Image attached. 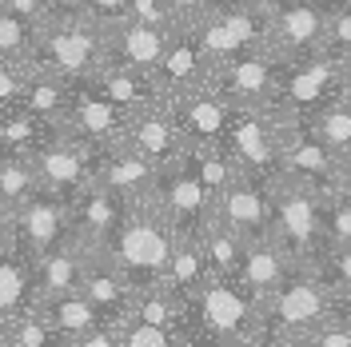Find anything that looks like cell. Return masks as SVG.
<instances>
[{
	"mask_svg": "<svg viewBox=\"0 0 351 347\" xmlns=\"http://www.w3.org/2000/svg\"><path fill=\"white\" fill-rule=\"evenodd\" d=\"M199 248H204V260L212 267V276H240V263H243V248H247V239L240 232H232L228 224L219 216H212L204 228L196 232Z\"/></svg>",
	"mask_w": 351,
	"mask_h": 347,
	"instance_id": "cell-28",
	"label": "cell"
},
{
	"mask_svg": "<svg viewBox=\"0 0 351 347\" xmlns=\"http://www.w3.org/2000/svg\"><path fill=\"white\" fill-rule=\"evenodd\" d=\"M116 335H120V347H184L176 331L144 324V320H132V315L116 324Z\"/></svg>",
	"mask_w": 351,
	"mask_h": 347,
	"instance_id": "cell-37",
	"label": "cell"
},
{
	"mask_svg": "<svg viewBox=\"0 0 351 347\" xmlns=\"http://www.w3.org/2000/svg\"><path fill=\"white\" fill-rule=\"evenodd\" d=\"M208 76H212V64L204 60L192 28H172L168 32V44H164V56H160V64L152 72L160 96L172 100L180 92H192V88L208 84Z\"/></svg>",
	"mask_w": 351,
	"mask_h": 347,
	"instance_id": "cell-19",
	"label": "cell"
},
{
	"mask_svg": "<svg viewBox=\"0 0 351 347\" xmlns=\"http://www.w3.org/2000/svg\"><path fill=\"white\" fill-rule=\"evenodd\" d=\"M28 160H32V168H36L40 188L72 200V195L92 180V160H96V156L88 152L72 132H64L60 124H56V128L28 152Z\"/></svg>",
	"mask_w": 351,
	"mask_h": 347,
	"instance_id": "cell-11",
	"label": "cell"
},
{
	"mask_svg": "<svg viewBox=\"0 0 351 347\" xmlns=\"http://www.w3.org/2000/svg\"><path fill=\"white\" fill-rule=\"evenodd\" d=\"M88 84L96 88L100 96H108L112 104H116V108H124L128 116L164 104V96H160V88H156L152 72H140V68L104 64L96 76H88Z\"/></svg>",
	"mask_w": 351,
	"mask_h": 347,
	"instance_id": "cell-24",
	"label": "cell"
},
{
	"mask_svg": "<svg viewBox=\"0 0 351 347\" xmlns=\"http://www.w3.org/2000/svg\"><path fill=\"white\" fill-rule=\"evenodd\" d=\"M212 276V267L204 260V248H199L196 236H176L172 243V260H168V272H164V280L172 283L176 291L184 296V300H192L204 280Z\"/></svg>",
	"mask_w": 351,
	"mask_h": 347,
	"instance_id": "cell-31",
	"label": "cell"
},
{
	"mask_svg": "<svg viewBox=\"0 0 351 347\" xmlns=\"http://www.w3.org/2000/svg\"><path fill=\"white\" fill-rule=\"evenodd\" d=\"M276 80H280V60H271L267 52H240V56L216 64L212 76H208V84L216 88L232 108H240V104H271Z\"/></svg>",
	"mask_w": 351,
	"mask_h": 347,
	"instance_id": "cell-13",
	"label": "cell"
},
{
	"mask_svg": "<svg viewBox=\"0 0 351 347\" xmlns=\"http://www.w3.org/2000/svg\"><path fill=\"white\" fill-rule=\"evenodd\" d=\"M348 60L331 48H319L311 56L287 60L280 64V80H276V96L271 108L284 112L287 120H307L315 108H324L328 100L348 92Z\"/></svg>",
	"mask_w": 351,
	"mask_h": 347,
	"instance_id": "cell-6",
	"label": "cell"
},
{
	"mask_svg": "<svg viewBox=\"0 0 351 347\" xmlns=\"http://www.w3.org/2000/svg\"><path fill=\"white\" fill-rule=\"evenodd\" d=\"M335 0H280L267 8V56L271 60H300L319 52L328 40V12Z\"/></svg>",
	"mask_w": 351,
	"mask_h": 347,
	"instance_id": "cell-8",
	"label": "cell"
},
{
	"mask_svg": "<svg viewBox=\"0 0 351 347\" xmlns=\"http://www.w3.org/2000/svg\"><path fill=\"white\" fill-rule=\"evenodd\" d=\"M164 168H156L148 156H140L128 144H116L108 152H100L92 160V180L104 184L108 192H116L124 204H140V200H152L156 180Z\"/></svg>",
	"mask_w": 351,
	"mask_h": 347,
	"instance_id": "cell-15",
	"label": "cell"
},
{
	"mask_svg": "<svg viewBox=\"0 0 351 347\" xmlns=\"http://www.w3.org/2000/svg\"><path fill=\"white\" fill-rule=\"evenodd\" d=\"M219 0H164L168 12V28H192L199 16H208Z\"/></svg>",
	"mask_w": 351,
	"mask_h": 347,
	"instance_id": "cell-42",
	"label": "cell"
},
{
	"mask_svg": "<svg viewBox=\"0 0 351 347\" xmlns=\"http://www.w3.org/2000/svg\"><path fill=\"white\" fill-rule=\"evenodd\" d=\"M28 76H32V68H28V64L0 60V116H4V112H12V108H21Z\"/></svg>",
	"mask_w": 351,
	"mask_h": 347,
	"instance_id": "cell-40",
	"label": "cell"
},
{
	"mask_svg": "<svg viewBox=\"0 0 351 347\" xmlns=\"http://www.w3.org/2000/svg\"><path fill=\"white\" fill-rule=\"evenodd\" d=\"M36 188H40V180H36V168H32L28 156L0 152V204H4V208L16 212Z\"/></svg>",
	"mask_w": 351,
	"mask_h": 347,
	"instance_id": "cell-34",
	"label": "cell"
},
{
	"mask_svg": "<svg viewBox=\"0 0 351 347\" xmlns=\"http://www.w3.org/2000/svg\"><path fill=\"white\" fill-rule=\"evenodd\" d=\"M16 243V219H12V208L0 204V252Z\"/></svg>",
	"mask_w": 351,
	"mask_h": 347,
	"instance_id": "cell-46",
	"label": "cell"
},
{
	"mask_svg": "<svg viewBox=\"0 0 351 347\" xmlns=\"http://www.w3.org/2000/svg\"><path fill=\"white\" fill-rule=\"evenodd\" d=\"M188 344L263 347V300L232 276H208L188 300Z\"/></svg>",
	"mask_w": 351,
	"mask_h": 347,
	"instance_id": "cell-1",
	"label": "cell"
},
{
	"mask_svg": "<svg viewBox=\"0 0 351 347\" xmlns=\"http://www.w3.org/2000/svg\"><path fill=\"white\" fill-rule=\"evenodd\" d=\"M12 219H16V248H24L32 260L44 256L48 248H56L60 239H68V232H72L68 200L56 192H48V188H36L12 212Z\"/></svg>",
	"mask_w": 351,
	"mask_h": 347,
	"instance_id": "cell-14",
	"label": "cell"
},
{
	"mask_svg": "<svg viewBox=\"0 0 351 347\" xmlns=\"http://www.w3.org/2000/svg\"><path fill=\"white\" fill-rule=\"evenodd\" d=\"M124 144L136 148L140 156H148L156 168L180 164V156L188 148V140H184V132L176 124V116L168 112V104H156V108H144V112H136V116H128Z\"/></svg>",
	"mask_w": 351,
	"mask_h": 347,
	"instance_id": "cell-20",
	"label": "cell"
},
{
	"mask_svg": "<svg viewBox=\"0 0 351 347\" xmlns=\"http://www.w3.org/2000/svg\"><path fill=\"white\" fill-rule=\"evenodd\" d=\"M343 168H348V180H351V156H348V164H343Z\"/></svg>",
	"mask_w": 351,
	"mask_h": 347,
	"instance_id": "cell-50",
	"label": "cell"
},
{
	"mask_svg": "<svg viewBox=\"0 0 351 347\" xmlns=\"http://www.w3.org/2000/svg\"><path fill=\"white\" fill-rule=\"evenodd\" d=\"M108 64V28L84 16L80 8H56L36 28L28 68L60 80H88Z\"/></svg>",
	"mask_w": 351,
	"mask_h": 347,
	"instance_id": "cell-2",
	"label": "cell"
},
{
	"mask_svg": "<svg viewBox=\"0 0 351 347\" xmlns=\"http://www.w3.org/2000/svg\"><path fill=\"white\" fill-rule=\"evenodd\" d=\"M252 4H263V8H271V4H280V0H252Z\"/></svg>",
	"mask_w": 351,
	"mask_h": 347,
	"instance_id": "cell-49",
	"label": "cell"
},
{
	"mask_svg": "<svg viewBox=\"0 0 351 347\" xmlns=\"http://www.w3.org/2000/svg\"><path fill=\"white\" fill-rule=\"evenodd\" d=\"M335 315V291L311 267H300L291 280L263 300V344L307 347L311 331Z\"/></svg>",
	"mask_w": 351,
	"mask_h": 347,
	"instance_id": "cell-5",
	"label": "cell"
},
{
	"mask_svg": "<svg viewBox=\"0 0 351 347\" xmlns=\"http://www.w3.org/2000/svg\"><path fill=\"white\" fill-rule=\"evenodd\" d=\"M76 8L84 16H92L96 24H104V28L128 16V0H76Z\"/></svg>",
	"mask_w": 351,
	"mask_h": 347,
	"instance_id": "cell-43",
	"label": "cell"
},
{
	"mask_svg": "<svg viewBox=\"0 0 351 347\" xmlns=\"http://www.w3.org/2000/svg\"><path fill=\"white\" fill-rule=\"evenodd\" d=\"M48 344H56V339H52V327L44 324L36 304L0 324V347H48Z\"/></svg>",
	"mask_w": 351,
	"mask_h": 347,
	"instance_id": "cell-35",
	"label": "cell"
},
{
	"mask_svg": "<svg viewBox=\"0 0 351 347\" xmlns=\"http://www.w3.org/2000/svg\"><path fill=\"white\" fill-rule=\"evenodd\" d=\"M324 48L339 52L343 60L351 56V0H335L328 12V40Z\"/></svg>",
	"mask_w": 351,
	"mask_h": 347,
	"instance_id": "cell-41",
	"label": "cell"
},
{
	"mask_svg": "<svg viewBox=\"0 0 351 347\" xmlns=\"http://www.w3.org/2000/svg\"><path fill=\"white\" fill-rule=\"evenodd\" d=\"M180 164L196 176L212 195H219L232 180H236V176H240L236 160L228 156V148H219V144H188L184 156H180Z\"/></svg>",
	"mask_w": 351,
	"mask_h": 347,
	"instance_id": "cell-30",
	"label": "cell"
},
{
	"mask_svg": "<svg viewBox=\"0 0 351 347\" xmlns=\"http://www.w3.org/2000/svg\"><path fill=\"white\" fill-rule=\"evenodd\" d=\"M80 291H84L88 300H92V307L104 315V324H120L132 307V296H136V287L124 280V272H120L100 248L88 252L84 276H80Z\"/></svg>",
	"mask_w": 351,
	"mask_h": 347,
	"instance_id": "cell-22",
	"label": "cell"
},
{
	"mask_svg": "<svg viewBox=\"0 0 351 347\" xmlns=\"http://www.w3.org/2000/svg\"><path fill=\"white\" fill-rule=\"evenodd\" d=\"M52 128H56V124H48V120H40V116H32V112H24V108L4 112V116H0V152L28 156Z\"/></svg>",
	"mask_w": 351,
	"mask_h": 347,
	"instance_id": "cell-33",
	"label": "cell"
},
{
	"mask_svg": "<svg viewBox=\"0 0 351 347\" xmlns=\"http://www.w3.org/2000/svg\"><path fill=\"white\" fill-rule=\"evenodd\" d=\"M311 272L328 283L331 291H343V287H351V243H343V248H328Z\"/></svg>",
	"mask_w": 351,
	"mask_h": 347,
	"instance_id": "cell-39",
	"label": "cell"
},
{
	"mask_svg": "<svg viewBox=\"0 0 351 347\" xmlns=\"http://www.w3.org/2000/svg\"><path fill=\"white\" fill-rule=\"evenodd\" d=\"M128 16L144 24H164L168 28V12H164V0H128Z\"/></svg>",
	"mask_w": 351,
	"mask_h": 347,
	"instance_id": "cell-45",
	"label": "cell"
},
{
	"mask_svg": "<svg viewBox=\"0 0 351 347\" xmlns=\"http://www.w3.org/2000/svg\"><path fill=\"white\" fill-rule=\"evenodd\" d=\"M324 243L328 248H343L351 243V192H335L324 204Z\"/></svg>",
	"mask_w": 351,
	"mask_h": 347,
	"instance_id": "cell-38",
	"label": "cell"
},
{
	"mask_svg": "<svg viewBox=\"0 0 351 347\" xmlns=\"http://www.w3.org/2000/svg\"><path fill=\"white\" fill-rule=\"evenodd\" d=\"M335 311H343V315H351V287H343V291H335Z\"/></svg>",
	"mask_w": 351,
	"mask_h": 347,
	"instance_id": "cell-47",
	"label": "cell"
},
{
	"mask_svg": "<svg viewBox=\"0 0 351 347\" xmlns=\"http://www.w3.org/2000/svg\"><path fill=\"white\" fill-rule=\"evenodd\" d=\"M32 44H36V24H28L24 16L8 12V8L0 4V60L28 64V56H32Z\"/></svg>",
	"mask_w": 351,
	"mask_h": 347,
	"instance_id": "cell-36",
	"label": "cell"
},
{
	"mask_svg": "<svg viewBox=\"0 0 351 347\" xmlns=\"http://www.w3.org/2000/svg\"><path fill=\"white\" fill-rule=\"evenodd\" d=\"M60 128L72 132L92 156H100L116 144H124L128 112L116 108L108 96H100L88 80H72V96H68V112L60 120Z\"/></svg>",
	"mask_w": 351,
	"mask_h": 347,
	"instance_id": "cell-9",
	"label": "cell"
},
{
	"mask_svg": "<svg viewBox=\"0 0 351 347\" xmlns=\"http://www.w3.org/2000/svg\"><path fill=\"white\" fill-rule=\"evenodd\" d=\"M164 24H144V21H124L108 24V64H124V68H140V72H156L164 44H168Z\"/></svg>",
	"mask_w": 351,
	"mask_h": 347,
	"instance_id": "cell-21",
	"label": "cell"
},
{
	"mask_svg": "<svg viewBox=\"0 0 351 347\" xmlns=\"http://www.w3.org/2000/svg\"><path fill=\"white\" fill-rule=\"evenodd\" d=\"M300 267L295 260L287 256L284 248L276 243V239H247V248H243V263H240V276L236 280L247 287V291H256L260 300H267L271 291H280L291 276H295Z\"/></svg>",
	"mask_w": 351,
	"mask_h": 347,
	"instance_id": "cell-23",
	"label": "cell"
},
{
	"mask_svg": "<svg viewBox=\"0 0 351 347\" xmlns=\"http://www.w3.org/2000/svg\"><path fill=\"white\" fill-rule=\"evenodd\" d=\"M348 192H351V180H348Z\"/></svg>",
	"mask_w": 351,
	"mask_h": 347,
	"instance_id": "cell-52",
	"label": "cell"
},
{
	"mask_svg": "<svg viewBox=\"0 0 351 347\" xmlns=\"http://www.w3.org/2000/svg\"><path fill=\"white\" fill-rule=\"evenodd\" d=\"M284 116L271 104H240L228 112V136L223 148L236 160L240 176L252 180H276L280 176V148H284Z\"/></svg>",
	"mask_w": 351,
	"mask_h": 347,
	"instance_id": "cell-7",
	"label": "cell"
},
{
	"mask_svg": "<svg viewBox=\"0 0 351 347\" xmlns=\"http://www.w3.org/2000/svg\"><path fill=\"white\" fill-rule=\"evenodd\" d=\"M0 4H4L8 12L24 16L28 24H36V28H40V24L56 12V4H52V0H0Z\"/></svg>",
	"mask_w": 351,
	"mask_h": 347,
	"instance_id": "cell-44",
	"label": "cell"
},
{
	"mask_svg": "<svg viewBox=\"0 0 351 347\" xmlns=\"http://www.w3.org/2000/svg\"><path fill=\"white\" fill-rule=\"evenodd\" d=\"M88 252L80 239H60L56 248H48L44 256H36V296L48 300V296H64V291H76L80 287V276H84Z\"/></svg>",
	"mask_w": 351,
	"mask_h": 347,
	"instance_id": "cell-26",
	"label": "cell"
},
{
	"mask_svg": "<svg viewBox=\"0 0 351 347\" xmlns=\"http://www.w3.org/2000/svg\"><path fill=\"white\" fill-rule=\"evenodd\" d=\"M348 84H351V56H348Z\"/></svg>",
	"mask_w": 351,
	"mask_h": 347,
	"instance_id": "cell-51",
	"label": "cell"
},
{
	"mask_svg": "<svg viewBox=\"0 0 351 347\" xmlns=\"http://www.w3.org/2000/svg\"><path fill=\"white\" fill-rule=\"evenodd\" d=\"M36 307H40L44 324L52 327V339H56V344H68V347H76L92 327L104 324V315L92 307V300H88L80 287H76V291H64V296L36 300Z\"/></svg>",
	"mask_w": 351,
	"mask_h": 347,
	"instance_id": "cell-25",
	"label": "cell"
},
{
	"mask_svg": "<svg viewBox=\"0 0 351 347\" xmlns=\"http://www.w3.org/2000/svg\"><path fill=\"white\" fill-rule=\"evenodd\" d=\"M267 192H271V239L295 260V267H315L319 256L328 252L324 204L331 195L284 172L267 180Z\"/></svg>",
	"mask_w": 351,
	"mask_h": 347,
	"instance_id": "cell-4",
	"label": "cell"
},
{
	"mask_svg": "<svg viewBox=\"0 0 351 347\" xmlns=\"http://www.w3.org/2000/svg\"><path fill=\"white\" fill-rule=\"evenodd\" d=\"M172 243L176 232L172 224L160 216L152 200H140V204H128V212L120 219V228L108 236V243L100 248L120 272L124 280L140 291L148 283H160L164 272H168V260H172Z\"/></svg>",
	"mask_w": 351,
	"mask_h": 347,
	"instance_id": "cell-3",
	"label": "cell"
},
{
	"mask_svg": "<svg viewBox=\"0 0 351 347\" xmlns=\"http://www.w3.org/2000/svg\"><path fill=\"white\" fill-rule=\"evenodd\" d=\"M68 96H72V84L60 80V76H48V72H32L28 84H24V100L21 108L40 116L48 124H60L68 112Z\"/></svg>",
	"mask_w": 351,
	"mask_h": 347,
	"instance_id": "cell-32",
	"label": "cell"
},
{
	"mask_svg": "<svg viewBox=\"0 0 351 347\" xmlns=\"http://www.w3.org/2000/svg\"><path fill=\"white\" fill-rule=\"evenodd\" d=\"M216 216L232 232H240L243 239H267L271 236V192H267V184L252 180V176H236L216 195Z\"/></svg>",
	"mask_w": 351,
	"mask_h": 347,
	"instance_id": "cell-18",
	"label": "cell"
},
{
	"mask_svg": "<svg viewBox=\"0 0 351 347\" xmlns=\"http://www.w3.org/2000/svg\"><path fill=\"white\" fill-rule=\"evenodd\" d=\"M152 204L160 208V216L172 224L176 236H196L199 228L216 216V195L208 192L184 164H172V168L160 172Z\"/></svg>",
	"mask_w": 351,
	"mask_h": 347,
	"instance_id": "cell-12",
	"label": "cell"
},
{
	"mask_svg": "<svg viewBox=\"0 0 351 347\" xmlns=\"http://www.w3.org/2000/svg\"><path fill=\"white\" fill-rule=\"evenodd\" d=\"M164 104H168V112L176 116V124H180V132H184L188 144H219V148H223L232 104H228L212 84H199V88H192V92H180V96L164 100Z\"/></svg>",
	"mask_w": 351,
	"mask_h": 347,
	"instance_id": "cell-16",
	"label": "cell"
},
{
	"mask_svg": "<svg viewBox=\"0 0 351 347\" xmlns=\"http://www.w3.org/2000/svg\"><path fill=\"white\" fill-rule=\"evenodd\" d=\"M304 124L311 128V136H315L328 152H335L348 164V156H351V88L343 96L328 100L324 108H315Z\"/></svg>",
	"mask_w": 351,
	"mask_h": 347,
	"instance_id": "cell-29",
	"label": "cell"
},
{
	"mask_svg": "<svg viewBox=\"0 0 351 347\" xmlns=\"http://www.w3.org/2000/svg\"><path fill=\"white\" fill-rule=\"evenodd\" d=\"M56 8H76V0H52Z\"/></svg>",
	"mask_w": 351,
	"mask_h": 347,
	"instance_id": "cell-48",
	"label": "cell"
},
{
	"mask_svg": "<svg viewBox=\"0 0 351 347\" xmlns=\"http://www.w3.org/2000/svg\"><path fill=\"white\" fill-rule=\"evenodd\" d=\"M36 300H40L36 296V260L16 243L4 248L0 252V324L24 307H32Z\"/></svg>",
	"mask_w": 351,
	"mask_h": 347,
	"instance_id": "cell-27",
	"label": "cell"
},
{
	"mask_svg": "<svg viewBox=\"0 0 351 347\" xmlns=\"http://www.w3.org/2000/svg\"><path fill=\"white\" fill-rule=\"evenodd\" d=\"M128 212V204L104 184L88 180L80 192L68 200V219H72V239H80L84 248H104L108 236L120 228V219Z\"/></svg>",
	"mask_w": 351,
	"mask_h": 347,
	"instance_id": "cell-17",
	"label": "cell"
},
{
	"mask_svg": "<svg viewBox=\"0 0 351 347\" xmlns=\"http://www.w3.org/2000/svg\"><path fill=\"white\" fill-rule=\"evenodd\" d=\"M280 116H284V112H280ZM280 172L295 176V180H304V184H311V188H319V192H328V195L348 188V168H343V160L335 152H328V148L311 136V128H307L304 120H287L284 124Z\"/></svg>",
	"mask_w": 351,
	"mask_h": 347,
	"instance_id": "cell-10",
	"label": "cell"
}]
</instances>
